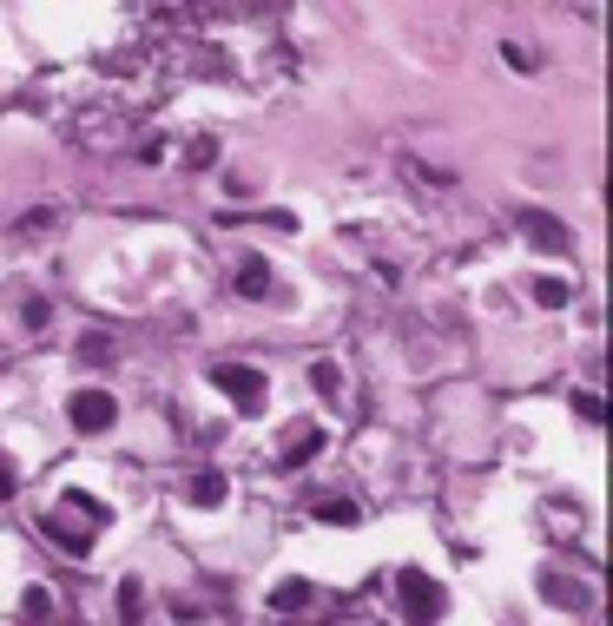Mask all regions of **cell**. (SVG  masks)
<instances>
[]
</instances>
